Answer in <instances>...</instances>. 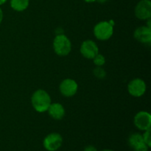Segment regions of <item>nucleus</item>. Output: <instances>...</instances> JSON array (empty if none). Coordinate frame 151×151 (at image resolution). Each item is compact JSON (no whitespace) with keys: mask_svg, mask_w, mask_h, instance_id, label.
<instances>
[{"mask_svg":"<svg viewBox=\"0 0 151 151\" xmlns=\"http://www.w3.org/2000/svg\"><path fill=\"white\" fill-rule=\"evenodd\" d=\"M108 0H97L96 1H98V2H100V3H105V2H106Z\"/></svg>","mask_w":151,"mask_h":151,"instance_id":"obj_21","label":"nucleus"},{"mask_svg":"<svg viewBox=\"0 0 151 151\" xmlns=\"http://www.w3.org/2000/svg\"><path fill=\"white\" fill-rule=\"evenodd\" d=\"M128 145L134 151H148L150 147L145 144L142 135L139 133H134L128 138Z\"/></svg>","mask_w":151,"mask_h":151,"instance_id":"obj_10","label":"nucleus"},{"mask_svg":"<svg viewBox=\"0 0 151 151\" xmlns=\"http://www.w3.org/2000/svg\"><path fill=\"white\" fill-rule=\"evenodd\" d=\"M10 7L14 10L22 12L26 10L29 4V0H10Z\"/></svg>","mask_w":151,"mask_h":151,"instance_id":"obj_13","label":"nucleus"},{"mask_svg":"<svg viewBox=\"0 0 151 151\" xmlns=\"http://www.w3.org/2000/svg\"><path fill=\"white\" fill-rule=\"evenodd\" d=\"M83 1L87 3H91V2H94V1H96L97 0H83Z\"/></svg>","mask_w":151,"mask_h":151,"instance_id":"obj_19","label":"nucleus"},{"mask_svg":"<svg viewBox=\"0 0 151 151\" xmlns=\"http://www.w3.org/2000/svg\"><path fill=\"white\" fill-rule=\"evenodd\" d=\"M134 13L137 19L147 20L151 17L150 0H141L137 3L134 9Z\"/></svg>","mask_w":151,"mask_h":151,"instance_id":"obj_5","label":"nucleus"},{"mask_svg":"<svg viewBox=\"0 0 151 151\" xmlns=\"http://www.w3.org/2000/svg\"><path fill=\"white\" fill-rule=\"evenodd\" d=\"M114 24L110 22H100L94 27V35L98 40L107 41L113 35Z\"/></svg>","mask_w":151,"mask_h":151,"instance_id":"obj_3","label":"nucleus"},{"mask_svg":"<svg viewBox=\"0 0 151 151\" xmlns=\"http://www.w3.org/2000/svg\"><path fill=\"white\" fill-rule=\"evenodd\" d=\"M53 49L58 55L66 56L72 50V43L66 35L60 34L54 38Z\"/></svg>","mask_w":151,"mask_h":151,"instance_id":"obj_2","label":"nucleus"},{"mask_svg":"<svg viewBox=\"0 0 151 151\" xmlns=\"http://www.w3.org/2000/svg\"><path fill=\"white\" fill-rule=\"evenodd\" d=\"M83 151H97V149L93 145H88L84 148Z\"/></svg>","mask_w":151,"mask_h":151,"instance_id":"obj_17","label":"nucleus"},{"mask_svg":"<svg viewBox=\"0 0 151 151\" xmlns=\"http://www.w3.org/2000/svg\"><path fill=\"white\" fill-rule=\"evenodd\" d=\"M142 135V138L145 144L148 146L149 147H151V138H150V129L145 131V133Z\"/></svg>","mask_w":151,"mask_h":151,"instance_id":"obj_16","label":"nucleus"},{"mask_svg":"<svg viewBox=\"0 0 151 151\" xmlns=\"http://www.w3.org/2000/svg\"><path fill=\"white\" fill-rule=\"evenodd\" d=\"M2 20H3V11L1 9V7H0V24L1 23Z\"/></svg>","mask_w":151,"mask_h":151,"instance_id":"obj_18","label":"nucleus"},{"mask_svg":"<svg viewBox=\"0 0 151 151\" xmlns=\"http://www.w3.org/2000/svg\"><path fill=\"white\" fill-rule=\"evenodd\" d=\"M63 144V137L58 133L48 134L43 141V146L47 151H57Z\"/></svg>","mask_w":151,"mask_h":151,"instance_id":"obj_4","label":"nucleus"},{"mask_svg":"<svg viewBox=\"0 0 151 151\" xmlns=\"http://www.w3.org/2000/svg\"><path fill=\"white\" fill-rule=\"evenodd\" d=\"M101 151H114V150H111V149H104V150H102Z\"/></svg>","mask_w":151,"mask_h":151,"instance_id":"obj_22","label":"nucleus"},{"mask_svg":"<svg viewBox=\"0 0 151 151\" xmlns=\"http://www.w3.org/2000/svg\"><path fill=\"white\" fill-rule=\"evenodd\" d=\"M147 86L145 82L140 78H135L129 82L128 85V93L134 97H140L145 93Z\"/></svg>","mask_w":151,"mask_h":151,"instance_id":"obj_6","label":"nucleus"},{"mask_svg":"<svg viewBox=\"0 0 151 151\" xmlns=\"http://www.w3.org/2000/svg\"><path fill=\"white\" fill-rule=\"evenodd\" d=\"M78 89V85L77 82L71 78L63 80L59 86L60 94L66 97H71L75 95Z\"/></svg>","mask_w":151,"mask_h":151,"instance_id":"obj_8","label":"nucleus"},{"mask_svg":"<svg viewBox=\"0 0 151 151\" xmlns=\"http://www.w3.org/2000/svg\"><path fill=\"white\" fill-rule=\"evenodd\" d=\"M134 36L137 41L142 44H150L151 42V28L147 26H142L134 31Z\"/></svg>","mask_w":151,"mask_h":151,"instance_id":"obj_11","label":"nucleus"},{"mask_svg":"<svg viewBox=\"0 0 151 151\" xmlns=\"http://www.w3.org/2000/svg\"><path fill=\"white\" fill-rule=\"evenodd\" d=\"M47 111H48L49 115L55 120L62 119L64 117L65 114H66L64 107L59 103H51Z\"/></svg>","mask_w":151,"mask_h":151,"instance_id":"obj_12","label":"nucleus"},{"mask_svg":"<svg viewBox=\"0 0 151 151\" xmlns=\"http://www.w3.org/2000/svg\"><path fill=\"white\" fill-rule=\"evenodd\" d=\"M7 0H0V5H2V4H5L7 2Z\"/></svg>","mask_w":151,"mask_h":151,"instance_id":"obj_20","label":"nucleus"},{"mask_svg":"<svg viewBox=\"0 0 151 151\" xmlns=\"http://www.w3.org/2000/svg\"><path fill=\"white\" fill-rule=\"evenodd\" d=\"M31 103L33 109L38 113L47 111L50 104L51 97L50 94L43 89H38L32 94L31 97Z\"/></svg>","mask_w":151,"mask_h":151,"instance_id":"obj_1","label":"nucleus"},{"mask_svg":"<svg viewBox=\"0 0 151 151\" xmlns=\"http://www.w3.org/2000/svg\"><path fill=\"white\" fill-rule=\"evenodd\" d=\"M81 55L87 59H93L99 53V48L97 44L91 40H86L81 46Z\"/></svg>","mask_w":151,"mask_h":151,"instance_id":"obj_9","label":"nucleus"},{"mask_svg":"<svg viewBox=\"0 0 151 151\" xmlns=\"http://www.w3.org/2000/svg\"><path fill=\"white\" fill-rule=\"evenodd\" d=\"M92 60L94 64L97 66H102L105 64V63H106V58H105L104 56L101 54H99V53L92 59Z\"/></svg>","mask_w":151,"mask_h":151,"instance_id":"obj_14","label":"nucleus"},{"mask_svg":"<svg viewBox=\"0 0 151 151\" xmlns=\"http://www.w3.org/2000/svg\"><path fill=\"white\" fill-rule=\"evenodd\" d=\"M94 75H95L96 78H99V79H103L106 77V72L101 66H97L94 70Z\"/></svg>","mask_w":151,"mask_h":151,"instance_id":"obj_15","label":"nucleus"},{"mask_svg":"<svg viewBox=\"0 0 151 151\" xmlns=\"http://www.w3.org/2000/svg\"><path fill=\"white\" fill-rule=\"evenodd\" d=\"M134 125L140 131H147L151 125V115L145 111L138 112L134 118Z\"/></svg>","mask_w":151,"mask_h":151,"instance_id":"obj_7","label":"nucleus"}]
</instances>
